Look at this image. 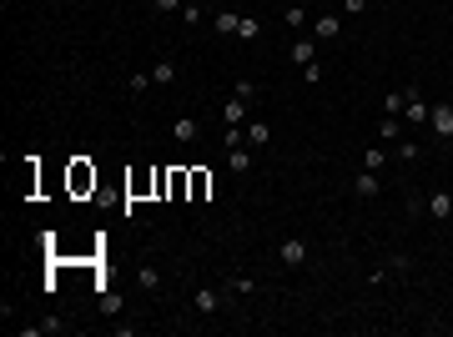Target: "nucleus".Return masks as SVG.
I'll list each match as a JSON object with an SVG mask.
<instances>
[{
    "mask_svg": "<svg viewBox=\"0 0 453 337\" xmlns=\"http://www.w3.org/2000/svg\"><path fill=\"white\" fill-rule=\"evenodd\" d=\"M192 307H197L202 317H217V312L226 307V292H217V287H197V292H192Z\"/></svg>",
    "mask_w": 453,
    "mask_h": 337,
    "instance_id": "1",
    "label": "nucleus"
},
{
    "mask_svg": "<svg viewBox=\"0 0 453 337\" xmlns=\"http://www.w3.org/2000/svg\"><path fill=\"white\" fill-rule=\"evenodd\" d=\"M428 131H433L438 141H453V106H433V111H428Z\"/></svg>",
    "mask_w": 453,
    "mask_h": 337,
    "instance_id": "2",
    "label": "nucleus"
},
{
    "mask_svg": "<svg viewBox=\"0 0 453 337\" xmlns=\"http://www.w3.org/2000/svg\"><path fill=\"white\" fill-rule=\"evenodd\" d=\"M423 211H428L433 221H448V216H453V192H428V197H423Z\"/></svg>",
    "mask_w": 453,
    "mask_h": 337,
    "instance_id": "3",
    "label": "nucleus"
},
{
    "mask_svg": "<svg viewBox=\"0 0 453 337\" xmlns=\"http://www.w3.org/2000/svg\"><path fill=\"white\" fill-rule=\"evenodd\" d=\"M428 111H433V101H423L418 91H408V96H403V116H408L413 126H428Z\"/></svg>",
    "mask_w": 453,
    "mask_h": 337,
    "instance_id": "4",
    "label": "nucleus"
},
{
    "mask_svg": "<svg viewBox=\"0 0 453 337\" xmlns=\"http://www.w3.org/2000/svg\"><path fill=\"white\" fill-rule=\"evenodd\" d=\"M317 61V35H298L293 40V66L302 71V66H312Z\"/></svg>",
    "mask_w": 453,
    "mask_h": 337,
    "instance_id": "5",
    "label": "nucleus"
},
{
    "mask_svg": "<svg viewBox=\"0 0 453 337\" xmlns=\"http://www.w3.org/2000/svg\"><path fill=\"white\" fill-rule=\"evenodd\" d=\"M277 262H282V267H302V262H307V242H298V237H288V242H282V247H277Z\"/></svg>",
    "mask_w": 453,
    "mask_h": 337,
    "instance_id": "6",
    "label": "nucleus"
},
{
    "mask_svg": "<svg viewBox=\"0 0 453 337\" xmlns=\"http://www.w3.org/2000/svg\"><path fill=\"white\" fill-rule=\"evenodd\" d=\"M312 35H317V40H337V35H343V16H337V11L317 16V21H312Z\"/></svg>",
    "mask_w": 453,
    "mask_h": 337,
    "instance_id": "7",
    "label": "nucleus"
},
{
    "mask_svg": "<svg viewBox=\"0 0 453 337\" xmlns=\"http://www.w3.org/2000/svg\"><path fill=\"white\" fill-rule=\"evenodd\" d=\"M353 192H358L363 201H378V192H383V182H378V172H368V166H363V172H358V182H353Z\"/></svg>",
    "mask_w": 453,
    "mask_h": 337,
    "instance_id": "8",
    "label": "nucleus"
},
{
    "mask_svg": "<svg viewBox=\"0 0 453 337\" xmlns=\"http://www.w3.org/2000/svg\"><path fill=\"white\" fill-rule=\"evenodd\" d=\"M252 151L257 146H247V141L242 146H226V166H232V172H252Z\"/></svg>",
    "mask_w": 453,
    "mask_h": 337,
    "instance_id": "9",
    "label": "nucleus"
},
{
    "mask_svg": "<svg viewBox=\"0 0 453 337\" xmlns=\"http://www.w3.org/2000/svg\"><path fill=\"white\" fill-rule=\"evenodd\" d=\"M212 26H217V35H237V26H242V16H237V6H222Z\"/></svg>",
    "mask_w": 453,
    "mask_h": 337,
    "instance_id": "10",
    "label": "nucleus"
},
{
    "mask_svg": "<svg viewBox=\"0 0 453 337\" xmlns=\"http://www.w3.org/2000/svg\"><path fill=\"white\" fill-rule=\"evenodd\" d=\"M197 136H202V126H197V121H187V116H182V121H172V141H177V146H192Z\"/></svg>",
    "mask_w": 453,
    "mask_h": 337,
    "instance_id": "11",
    "label": "nucleus"
},
{
    "mask_svg": "<svg viewBox=\"0 0 453 337\" xmlns=\"http://www.w3.org/2000/svg\"><path fill=\"white\" fill-rule=\"evenodd\" d=\"M136 287H141V292H161V272H156L151 262L136 267Z\"/></svg>",
    "mask_w": 453,
    "mask_h": 337,
    "instance_id": "12",
    "label": "nucleus"
},
{
    "mask_svg": "<svg viewBox=\"0 0 453 337\" xmlns=\"http://www.w3.org/2000/svg\"><path fill=\"white\" fill-rule=\"evenodd\" d=\"M222 121H226V126H247V101H237V96H232V101L222 106Z\"/></svg>",
    "mask_w": 453,
    "mask_h": 337,
    "instance_id": "13",
    "label": "nucleus"
},
{
    "mask_svg": "<svg viewBox=\"0 0 453 337\" xmlns=\"http://www.w3.org/2000/svg\"><path fill=\"white\" fill-rule=\"evenodd\" d=\"M247 146H257V151L272 146V126L267 121H247Z\"/></svg>",
    "mask_w": 453,
    "mask_h": 337,
    "instance_id": "14",
    "label": "nucleus"
},
{
    "mask_svg": "<svg viewBox=\"0 0 453 337\" xmlns=\"http://www.w3.org/2000/svg\"><path fill=\"white\" fill-rule=\"evenodd\" d=\"M252 292H257L252 277H226V297H252Z\"/></svg>",
    "mask_w": 453,
    "mask_h": 337,
    "instance_id": "15",
    "label": "nucleus"
},
{
    "mask_svg": "<svg viewBox=\"0 0 453 337\" xmlns=\"http://www.w3.org/2000/svg\"><path fill=\"white\" fill-rule=\"evenodd\" d=\"M237 40H262V21H257V16H242V26H237Z\"/></svg>",
    "mask_w": 453,
    "mask_h": 337,
    "instance_id": "16",
    "label": "nucleus"
},
{
    "mask_svg": "<svg viewBox=\"0 0 453 337\" xmlns=\"http://www.w3.org/2000/svg\"><path fill=\"white\" fill-rule=\"evenodd\" d=\"M151 81H156V86H172V81H177V66H172V61H156V66H151Z\"/></svg>",
    "mask_w": 453,
    "mask_h": 337,
    "instance_id": "17",
    "label": "nucleus"
},
{
    "mask_svg": "<svg viewBox=\"0 0 453 337\" xmlns=\"http://www.w3.org/2000/svg\"><path fill=\"white\" fill-rule=\"evenodd\" d=\"M378 136H383V141H398V136H403V121H398V116H383V121H378Z\"/></svg>",
    "mask_w": 453,
    "mask_h": 337,
    "instance_id": "18",
    "label": "nucleus"
},
{
    "mask_svg": "<svg viewBox=\"0 0 453 337\" xmlns=\"http://www.w3.org/2000/svg\"><path fill=\"white\" fill-rule=\"evenodd\" d=\"M363 166H368V172H383V166H388V151H383V146H368V151H363Z\"/></svg>",
    "mask_w": 453,
    "mask_h": 337,
    "instance_id": "19",
    "label": "nucleus"
},
{
    "mask_svg": "<svg viewBox=\"0 0 453 337\" xmlns=\"http://www.w3.org/2000/svg\"><path fill=\"white\" fill-rule=\"evenodd\" d=\"M403 96H408V91H388V96H383V116H403Z\"/></svg>",
    "mask_w": 453,
    "mask_h": 337,
    "instance_id": "20",
    "label": "nucleus"
},
{
    "mask_svg": "<svg viewBox=\"0 0 453 337\" xmlns=\"http://www.w3.org/2000/svg\"><path fill=\"white\" fill-rule=\"evenodd\" d=\"M232 96H237V101H247V106H252V101H257V81H237V86H232Z\"/></svg>",
    "mask_w": 453,
    "mask_h": 337,
    "instance_id": "21",
    "label": "nucleus"
},
{
    "mask_svg": "<svg viewBox=\"0 0 453 337\" xmlns=\"http://www.w3.org/2000/svg\"><path fill=\"white\" fill-rule=\"evenodd\" d=\"M398 161H423V146L418 141H398Z\"/></svg>",
    "mask_w": 453,
    "mask_h": 337,
    "instance_id": "22",
    "label": "nucleus"
},
{
    "mask_svg": "<svg viewBox=\"0 0 453 337\" xmlns=\"http://www.w3.org/2000/svg\"><path fill=\"white\" fill-rule=\"evenodd\" d=\"M101 312L116 317V312H121V297H116V292H101Z\"/></svg>",
    "mask_w": 453,
    "mask_h": 337,
    "instance_id": "23",
    "label": "nucleus"
},
{
    "mask_svg": "<svg viewBox=\"0 0 453 337\" xmlns=\"http://www.w3.org/2000/svg\"><path fill=\"white\" fill-rule=\"evenodd\" d=\"M288 26L302 31V26H307V11H302V6H288Z\"/></svg>",
    "mask_w": 453,
    "mask_h": 337,
    "instance_id": "24",
    "label": "nucleus"
},
{
    "mask_svg": "<svg viewBox=\"0 0 453 337\" xmlns=\"http://www.w3.org/2000/svg\"><path fill=\"white\" fill-rule=\"evenodd\" d=\"M388 272H413V257H403V252L388 257Z\"/></svg>",
    "mask_w": 453,
    "mask_h": 337,
    "instance_id": "25",
    "label": "nucleus"
},
{
    "mask_svg": "<svg viewBox=\"0 0 453 337\" xmlns=\"http://www.w3.org/2000/svg\"><path fill=\"white\" fill-rule=\"evenodd\" d=\"M126 86H131V96H141V91H146V86H156V81H151V76H131Z\"/></svg>",
    "mask_w": 453,
    "mask_h": 337,
    "instance_id": "26",
    "label": "nucleus"
},
{
    "mask_svg": "<svg viewBox=\"0 0 453 337\" xmlns=\"http://www.w3.org/2000/svg\"><path fill=\"white\" fill-rule=\"evenodd\" d=\"M368 11V0H343V16H363Z\"/></svg>",
    "mask_w": 453,
    "mask_h": 337,
    "instance_id": "27",
    "label": "nucleus"
},
{
    "mask_svg": "<svg viewBox=\"0 0 453 337\" xmlns=\"http://www.w3.org/2000/svg\"><path fill=\"white\" fill-rule=\"evenodd\" d=\"M151 6H156L161 16H172V11H182V0H151Z\"/></svg>",
    "mask_w": 453,
    "mask_h": 337,
    "instance_id": "28",
    "label": "nucleus"
}]
</instances>
